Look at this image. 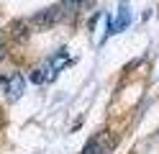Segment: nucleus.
<instances>
[{"mask_svg":"<svg viewBox=\"0 0 159 154\" xmlns=\"http://www.w3.org/2000/svg\"><path fill=\"white\" fill-rule=\"evenodd\" d=\"M0 85L5 87V92H8V100H18L23 95V87H26V80H23V75H18V72H13V75H8V77H0Z\"/></svg>","mask_w":159,"mask_h":154,"instance_id":"f257e3e1","label":"nucleus"},{"mask_svg":"<svg viewBox=\"0 0 159 154\" xmlns=\"http://www.w3.org/2000/svg\"><path fill=\"white\" fill-rule=\"evenodd\" d=\"M128 23H131V10H128V8H121V10H118V18L111 21V31H123Z\"/></svg>","mask_w":159,"mask_h":154,"instance_id":"f03ea898","label":"nucleus"},{"mask_svg":"<svg viewBox=\"0 0 159 154\" xmlns=\"http://www.w3.org/2000/svg\"><path fill=\"white\" fill-rule=\"evenodd\" d=\"M82 154H105V149L100 147V141H98V139H93V141L82 149Z\"/></svg>","mask_w":159,"mask_h":154,"instance_id":"7ed1b4c3","label":"nucleus"},{"mask_svg":"<svg viewBox=\"0 0 159 154\" xmlns=\"http://www.w3.org/2000/svg\"><path fill=\"white\" fill-rule=\"evenodd\" d=\"M31 82H36V85H44V75H41V69H34Z\"/></svg>","mask_w":159,"mask_h":154,"instance_id":"20e7f679","label":"nucleus"},{"mask_svg":"<svg viewBox=\"0 0 159 154\" xmlns=\"http://www.w3.org/2000/svg\"><path fill=\"white\" fill-rule=\"evenodd\" d=\"M8 57V51H5V44H0V59H5Z\"/></svg>","mask_w":159,"mask_h":154,"instance_id":"39448f33","label":"nucleus"},{"mask_svg":"<svg viewBox=\"0 0 159 154\" xmlns=\"http://www.w3.org/2000/svg\"><path fill=\"white\" fill-rule=\"evenodd\" d=\"M0 44H3V36H0Z\"/></svg>","mask_w":159,"mask_h":154,"instance_id":"423d86ee","label":"nucleus"}]
</instances>
